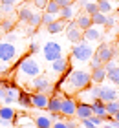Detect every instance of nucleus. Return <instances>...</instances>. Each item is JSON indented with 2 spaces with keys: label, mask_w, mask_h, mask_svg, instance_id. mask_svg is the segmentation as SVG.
<instances>
[{
  "label": "nucleus",
  "mask_w": 119,
  "mask_h": 128,
  "mask_svg": "<svg viewBox=\"0 0 119 128\" xmlns=\"http://www.w3.org/2000/svg\"><path fill=\"white\" fill-rule=\"evenodd\" d=\"M64 82L68 86V94H75V92L79 94V92L92 86V75L88 72H82V70H75V72H71L68 75V79L64 80ZM62 84H61V88H62Z\"/></svg>",
  "instance_id": "f257e3e1"
},
{
  "label": "nucleus",
  "mask_w": 119,
  "mask_h": 128,
  "mask_svg": "<svg viewBox=\"0 0 119 128\" xmlns=\"http://www.w3.org/2000/svg\"><path fill=\"white\" fill-rule=\"evenodd\" d=\"M93 48L90 46V42L86 40H81L73 46L71 50V60H77V62H90V59L93 57Z\"/></svg>",
  "instance_id": "f03ea898"
},
{
  "label": "nucleus",
  "mask_w": 119,
  "mask_h": 128,
  "mask_svg": "<svg viewBox=\"0 0 119 128\" xmlns=\"http://www.w3.org/2000/svg\"><path fill=\"white\" fill-rule=\"evenodd\" d=\"M19 72L20 75H24V77H37V75H40V66L39 62L33 59V57H24V59L19 62Z\"/></svg>",
  "instance_id": "7ed1b4c3"
},
{
  "label": "nucleus",
  "mask_w": 119,
  "mask_h": 128,
  "mask_svg": "<svg viewBox=\"0 0 119 128\" xmlns=\"http://www.w3.org/2000/svg\"><path fill=\"white\" fill-rule=\"evenodd\" d=\"M42 55H44V59L48 62H53V60H57V59H61V57H62V46L59 42L50 40V42H46L42 46Z\"/></svg>",
  "instance_id": "20e7f679"
},
{
  "label": "nucleus",
  "mask_w": 119,
  "mask_h": 128,
  "mask_svg": "<svg viewBox=\"0 0 119 128\" xmlns=\"http://www.w3.org/2000/svg\"><path fill=\"white\" fill-rule=\"evenodd\" d=\"M29 86L35 90V92H42V94H51L53 92V84L48 75H37V77L31 79V82H29Z\"/></svg>",
  "instance_id": "39448f33"
},
{
  "label": "nucleus",
  "mask_w": 119,
  "mask_h": 128,
  "mask_svg": "<svg viewBox=\"0 0 119 128\" xmlns=\"http://www.w3.org/2000/svg\"><path fill=\"white\" fill-rule=\"evenodd\" d=\"M17 57V48L13 42L0 40V60L2 62H11Z\"/></svg>",
  "instance_id": "423d86ee"
},
{
  "label": "nucleus",
  "mask_w": 119,
  "mask_h": 128,
  "mask_svg": "<svg viewBox=\"0 0 119 128\" xmlns=\"http://www.w3.org/2000/svg\"><path fill=\"white\" fill-rule=\"evenodd\" d=\"M95 55L101 59V62H110L114 60V57L117 55V46H108V44H101L99 50L95 51Z\"/></svg>",
  "instance_id": "0eeeda50"
},
{
  "label": "nucleus",
  "mask_w": 119,
  "mask_h": 128,
  "mask_svg": "<svg viewBox=\"0 0 119 128\" xmlns=\"http://www.w3.org/2000/svg\"><path fill=\"white\" fill-rule=\"evenodd\" d=\"M82 35H84V31L77 26V22H70V24L66 26V38L70 40V42L77 44V42H81V40H84Z\"/></svg>",
  "instance_id": "6e6552de"
},
{
  "label": "nucleus",
  "mask_w": 119,
  "mask_h": 128,
  "mask_svg": "<svg viewBox=\"0 0 119 128\" xmlns=\"http://www.w3.org/2000/svg\"><path fill=\"white\" fill-rule=\"evenodd\" d=\"M103 66L106 70V79H108L112 84L119 86V64L114 62V60H110V62H104Z\"/></svg>",
  "instance_id": "1a4fd4ad"
},
{
  "label": "nucleus",
  "mask_w": 119,
  "mask_h": 128,
  "mask_svg": "<svg viewBox=\"0 0 119 128\" xmlns=\"http://www.w3.org/2000/svg\"><path fill=\"white\" fill-rule=\"evenodd\" d=\"M77 104H79V102H77L75 99L64 97L62 102H61V114H62V117H73L75 110H77Z\"/></svg>",
  "instance_id": "9d476101"
},
{
  "label": "nucleus",
  "mask_w": 119,
  "mask_h": 128,
  "mask_svg": "<svg viewBox=\"0 0 119 128\" xmlns=\"http://www.w3.org/2000/svg\"><path fill=\"white\" fill-rule=\"evenodd\" d=\"M99 99H103L104 102L115 101V99H119V92L114 88V86H108V84H101V88H99Z\"/></svg>",
  "instance_id": "9b49d317"
},
{
  "label": "nucleus",
  "mask_w": 119,
  "mask_h": 128,
  "mask_svg": "<svg viewBox=\"0 0 119 128\" xmlns=\"http://www.w3.org/2000/svg\"><path fill=\"white\" fill-rule=\"evenodd\" d=\"M31 102H33V108L46 110L48 102H50V97H48V94H42V92H35V94H31Z\"/></svg>",
  "instance_id": "f8f14e48"
},
{
  "label": "nucleus",
  "mask_w": 119,
  "mask_h": 128,
  "mask_svg": "<svg viewBox=\"0 0 119 128\" xmlns=\"http://www.w3.org/2000/svg\"><path fill=\"white\" fill-rule=\"evenodd\" d=\"M93 115V110H92V104L88 102H79L77 104V110H75V117H79L81 121L82 119H88Z\"/></svg>",
  "instance_id": "ddd939ff"
},
{
  "label": "nucleus",
  "mask_w": 119,
  "mask_h": 128,
  "mask_svg": "<svg viewBox=\"0 0 119 128\" xmlns=\"http://www.w3.org/2000/svg\"><path fill=\"white\" fill-rule=\"evenodd\" d=\"M82 37H84L86 42H95V40H101V30H99V26H92V28H88Z\"/></svg>",
  "instance_id": "4468645a"
},
{
  "label": "nucleus",
  "mask_w": 119,
  "mask_h": 128,
  "mask_svg": "<svg viewBox=\"0 0 119 128\" xmlns=\"http://www.w3.org/2000/svg\"><path fill=\"white\" fill-rule=\"evenodd\" d=\"M90 104H92V110H93V114H95V115L106 117V102L103 101V99H93Z\"/></svg>",
  "instance_id": "2eb2a0df"
},
{
  "label": "nucleus",
  "mask_w": 119,
  "mask_h": 128,
  "mask_svg": "<svg viewBox=\"0 0 119 128\" xmlns=\"http://www.w3.org/2000/svg\"><path fill=\"white\" fill-rule=\"evenodd\" d=\"M92 82L95 84H101V82H104V79H106V70L104 66H99V68H92Z\"/></svg>",
  "instance_id": "dca6fc26"
},
{
  "label": "nucleus",
  "mask_w": 119,
  "mask_h": 128,
  "mask_svg": "<svg viewBox=\"0 0 119 128\" xmlns=\"http://www.w3.org/2000/svg\"><path fill=\"white\" fill-rule=\"evenodd\" d=\"M75 22H77V26H79L82 31H86L88 28H92V26H93V22H92V16H90V15H86V13H81V15H77Z\"/></svg>",
  "instance_id": "f3484780"
},
{
  "label": "nucleus",
  "mask_w": 119,
  "mask_h": 128,
  "mask_svg": "<svg viewBox=\"0 0 119 128\" xmlns=\"http://www.w3.org/2000/svg\"><path fill=\"white\" fill-rule=\"evenodd\" d=\"M19 95H20V90L17 88V86H9V88H6V95H4V101L6 102H15L19 101Z\"/></svg>",
  "instance_id": "a211bd4d"
},
{
  "label": "nucleus",
  "mask_w": 119,
  "mask_h": 128,
  "mask_svg": "<svg viewBox=\"0 0 119 128\" xmlns=\"http://www.w3.org/2000/svg\"><path fill=\"white\" fill-rule=\"evenodd\" d=\"M68 59H64V57H61V59H57V60H53L51 62V72L53 73H62L64 70L68 68Z\"/></svg>",
  "instance_id": "6ab92c4d"
},
{
  "label": "nucleus",
  "mask_w": 119,
  "mask_h": 128,
  "mask_svg": "<svg viewBox=\"0 0 119 128\" xmlns=\"http://www.w3.org/2000/svg\"><path fill=\"white\" fill-rule=\"evenodd\" d=\"M61 102H62V99L61 97H59L57 94L55 95H51L50 97V102H48V112H50V114H53V112H61Z\"/></svg>",
  "instance_id": "aec40b11"
},
{
  "label": "nucleus",
  "mask_w": 119,
  "mask_h": 128,
  "mask_svg": "<svg viewBox=\"0 0 119 128\" xmlns=\"http://www.w3.org/2000/svg\"><path fill=\"white\" fill-rule=\"evenodd\" d=\"M48 33H61L64 28H66V20H61V18H57V20H53L51 24H48Z\"/></svg>",
  "instance_id": "412c9836"
},
{
  "label": "nucleus",
  "mask_w": 119,
  "mask_h": 128,
  "mask_svg": "<svg viewBox=\"0 0 119 128\" xmlns=\"http://www.w3.org/2000/svg\"><path fill=\"white\" fill-rule=\"evenodd\" d=\"M33 123L37 128H51L53 126V121L50 119V115H37Z\"/></svg>",
  "instance_id": "4be33fe9"
},
{
  "label": "nucleus",
  "mask_w": 119,
  "mask_h": 128,
  "mask_svg": "<svg viewBox=\"0 0 119 128\" xmlns=\"http://www.w3.org/2000/svg\"><path fill=\"white\" fill-rule=\"evenodd\" d=\"M0 119L11 121V123H13V119H15V110L11 108V106H0Z\"/></svg>",
  "instance_id": "5701e85b"
},
{
  "label": "nucleus",
  "mask_w": 119,
  "mask_h": 128,
  "mask_svg": "<svg viewBox=\"0 0 119 128\" xmlns=\"http://www.w3.org/2000/svg\"><path fill=\"white\" fill-rule=\"evenodd\" d=\"M71 16H73V6H62L61 8V11H59V18L61 20H71Z\"/></svg>",
  "instance_id": "b1692460"
},
{
  "label": "nucleus",
  "mask_w": 119,
  "mask_h": 128,
  "mask_svg": "<svg viewBox=\"0 0 119 128\" xmlns=\"http://www.w3.org/2000/svg\"><path fill=\"white\" fill-rule=\"evenodd\" d=\"M19 104L22 108H31L33 102H31V94H26V92H20L19 95Z\"/></svg>",
  "instance_id": "393cba45"
},
{
  "label": "nucleus",
  "mask_w": 119,
  "mask_h": 128,
  "mask_svg": "<svg viewBox=\"0 0 119 128\" xmlns=\"http://www.w3.org/2000/svg\"><path fill=\"white\" fill-rule=\"evenodd\" d=\"M106 20H108V15L101 13V11H97L95 15H92V22H93V26H106Z\"/></svg>",
  "instance_id": "a878e982"
},
{
  "label": "nucleus",
  "mask_w": 119,
  "mask_h": 128,
  "mask_svg": "<svg viewBox=\"0 0 119 128\" xmlns=\"http://www.w3.org/2000/svg\"><path fill=\"white\" fill-rule=\"evenodd\" d=\"M33 13H35V11H31L29 8H26V6H24V8L19 9V20H22V22H26V24H28Z\"/></svg>",
  "instance_id": "bb28decb"
},
{
  "label": "nucleus",
  "mask_w": 119,
  "mask_h": 128,
  "mask_svg": "<svg viewBox=\"0 0 119 128\" xmlns=\"http://www.w3.org/2000/svg\"><path fill=\"white\" fill-rule=\"evenodd\" d=\"M46 13H51V15H57L59 16V11H61V6H59L55 0H50V2L46 4Z\"/></svg>",
  "instance_id": "cd10ccee"
},
{
  "label": "nucleus",
  "mask_w": 119,
  "mask_h": 128,
  "mask_svg": "<svg viewBox=\"0 0 119 128\" xmlns=\"http://www.w3.org/2000/svg\"><path fill=\"white\" fill-rule=\"evenodd\" d=\"M119 112V101L115 99V101H110V102H106V114L108 115H115Z\"/></svg>",
  "instance_id": "c85d7f7f"
},
{
  "label": "nucleus",
  "mask_w": 119,
  "mask_h": 128,
  "mask_svg": "<svg viewBox=\"0 0 119 128\" xmlns=\"http://www.w3.org/2000/svg\"><path fill=\"white\" fill-rule=\"evenodd\" d=\"M97 6H99V11H101V13H104V15H108L110 11H112V4H110V0H99Z\"/></svg>",
  "instance_id": "c756f323"
},
{
  "label": "nucleus",
  "mask_w": 119,
  "mask_h": 128,
  "mask_svg": "<svg viewBox=\"0 0 119 128\" xmlns=\"http://www.w3.org/2000/svg\"><path fill=\"white\" fill-rule=\"evenodd\" d=\"M82 8H84V13L86 15H95V13H97V11H99V6L97 4H93V2H86L84 6H82Z\"/></svg>",
  "instance_id": "7c9ffc66"
},
{
  "label": "nucleus",
  "mask_w": 119,
  "mask_h": 128,
  "mask_svg": "<svg viewBox=\"0 0 119 128\" xmlns=\"http://www.w3.org/2000/svg\"><path fill=\"white\" fill-rule=\"evenodd\" d=\"M28 24L31 26V28H37V26H40V24H42V15H39V13H33Z\"/></svg>",
  "instance_id": "2f4dec72"
},
{
  "label": "nucleus",
  "mask_w": 119,
  "mask_h": 128,
  "mask_svg": "<svg viewBox=\"0 0 119 128\" xmlns=\"http://www.w3.org/2000/svg\"><path fill=\"white\" fill-rule=\"evenodd\" d=\"M13 20H9V18H6V20H2V22H0V30H2L4 33H9L11 30H13Z\"/></svg>",
  "instance_id": "473e14b6"
},
{
  "label": "nucleus",
  "mask_w": 119,
  "mask_h": 128,
  "mask_svg": "<svg viewBox=\"0 0 119 128\" xmlns=\"http://www.w3.org/2000/svg\"><path fill=\"white\" fill-rule=\"evenodd\" d=\"M53 20H57V15H51V13H46V11H44V13H42V24H51V22Z\"/></svg>",
  "instance_id": "72a5a7b5"
},
{
  "label": "nucleus",
  "mask_w": 119,
  "mask_h": 128,
  "mask_svg": "<svg viewBox=\"0 0 119 128\" xmlns=\"http://www.w3.org/2000/svg\"><path fill=\"white\" fill-rule=\"evenodd\" d=\"M99 66H103V62H101V59L93 53V57L90 59V68H99Z\"/></svg>",
  "instance_id": "f704fd0d"
},
{
  "label": "nucleus",
  "mask_w": 119,
  "mask_h": 128,
  "mask_svg": "<svg viewBox=\"0 0 119 128\" xmlns=\"http://www.w3.org/2000/svg\"><path fill=\"white\" fill-rule=\"evenodd\" d=\"M13 6L15 4H0V11H2V13H13Z\"/></svg>",
  "instance_id": "c9c22d12"
},
{
  "label": "nucleus",
  "mask_w": 119,
  "mask_h": 128,
  "mask_svg": "<svg viewBox=\"0 0 119 128\" xmlns=\"http://www.w3.org/2000/svg\"><path fill=\"white\" fill-rule=\"evenodd\" d=\"M82 126H84V128H99L90 117H88V119H82Z\"/></svg>",
  "instance_id": "e433bc0d"
},
{
  "label": "nucleus",
  "mask_w": 119,
  "mask_h": 128,
  "mask_svg": "<svg viewBox=\"0 0 119 128\" xmlns=\"http://www.w3.org/2000/svg\"><path fill=\"white\" fill-rule=\"evenodd\" d=\"M90 119H92V121H93V123L97 124V126H101V124H104V117H101V115H95V114H93V115H92Z\"/></svg>",
  "instance_id": "4c0bfd02"
},
{
  "label": "nucleus",
  "mask_w": 119,
  "mask_h": 128,
  "mask_svg": "<svg viewBox=\"0 0 119 128\" xmlns=\"http://www.w3.org/2000/svg\"><path fill=\"white\" fill-rule=\"evenodd\" d=\"M33 2H35V6H37L39 9H44V8H46V4L50 2V0H33Z\"/></svg>",
  "instance_id": "58836bf2"
},
{
  "label": "nucleus",
  "mask_w": 119,
  "mask_h": 128,
  "mask_svg": "<svg viewBox=\"0 0 119 128\" xmlns=\"http://www.w3.org/2000/svg\"><path fill=\"white\" fill-rule=\"evenodd\" d=\"M115 22H117L115 16H108V20H106V26H104V28H114Z\"/></svg>",
  "instance_id": "ea45409f"
},
{
  "label": "nucleus",
  "mask_w": 119,
  "mask_h": 128,
  "mask_svg": "<svg viewBox=\"0 0 119 128\" xmlns=\"http://www.w3.org/2000/svg\"><path fill=\"white\" fill-rule=\"evenodd\" d=\"M51 128H68V124H66V121H57V123H53V126Z\"/></svg>",
  "instance_id": "a19ab883"
},
{
  "label": "nucleus",
  "mask_w": 119,
  "mask_h": 128,
  "mask_svg": "<svg viewBox=\"0 0 119 128\" xmlns=\"http://www.w3.org/2000/svg\"><path fill=\"white\" fill-rule=\"evenodd\" d=\"M37 51H39V44L31 42V44H29V53H37Z\"/></svg>",
  "instance_id": "79ce46f5"
},
{
  "label": "nucleus",
  "mask_w": 119,
  "mask_h": 128,
  "mask_svg": "<svg viewBox=\"0 0 119 128\" xmlns=\"http://www.w3.org/2000/svg\"><path fill=\"white\" fill-rule=\"evenodd\" d=\"M55 2L62 8V6H70V4H71V0H55Z\"/></svg>",
  "instance_id": "37998d69"
},
{
  "label": "nucleus",
  "mask_w": 119,
  "mask_h": 128,
  "mask_svg": "<svg viewBox=\"0 0 119 128\" xmlns=\"http://www.w3.org/2000/svg\"><path fill=\"white\" fill-rule=\"evenodd\" d=\"M68 128H79V126H77V123H75V121H68Z\"/></svg>",
  "instance_id": "c03bdc74"
},
{
  "label": "nucleus",
  "mask_w": 119,
  "mask_h": 128,
  "mask_svg": "<svg viewBox=\"0 0 119 128\" xmlns=\"http://www.w3.org/2000/svg\"><path fill=\"white\" fill-rule=\"evenodd\" d=\"M11 124V121H4V119H0V126H9Z\"/></svg>",
  "instance_id": "a18cd8bd"
},
{
  "label": "nucleus",
  "mask_w": 119,
  "mask_h": 128,
  "mask_svg": "<svg viewBox=\"0 0 119 128\" xmlns=\"http://www.w3.org/2000/svg\"><path fill=\"white\" fill-rule=\"evenodd\" d=\"M17 0H0V4H15Z\"/></svg>",
  "instance_id": "49530a36"
},
{
  "label": "nucleus",
  "mask_w": 119,
  "mask_h": 128,
  "mask_svg": "<svg viewBox=\"0 0 119 128\" xmlns=\"http://www.w3.org/2000/svg\"><path fill=\"white\" fill-rule=\"evenodd\" d=\"M101 128H115L114 124H112V123H104V126L103 124H101Z\"/></svg>",
  "instance_id": "de8ad7c7"
},
{
  "label": "nucleus",
  "mask_w": 119,
  "mask_h": 128,
  "mask_svg": "<svg viewBox=\"0 0 119 128\" xmlns=\"http://www.w3.org/2000/svg\"><path fill=\"white\" fill-rule=\"evenodd\" d=\"M6 40H8V42H15V37H13V35H8V37H6Z\"/></svg>",
  "instance_id": "09e8293b"
},
{
  "label": "nucleus",
  "mask_w": 119,
  "mask_h": 128,
  "mask_svg": "<svg viewBox=\"0 0 119 128\" xmlns=\"http://www.w3.org/2000/svg\"><path fill=\"white\" fill-rule=\"evenodd\" d=\"M4 95H6V88H2V86H0V97L4 99Z\"/></svg>",
  "instance_id": "8fccbe9b"
},
{
  "label": "nucleus",
  "mask_w": 119,
  "mask_h": 128,
  "mask_svg": "<svg viewBox=\"0 0 119 128\" xmlns=\"http://www.w3.org/2000/svg\"><path fill=\"white\" fill-rule=\"evenodd\" d=\"M114 119H115V121H117V123H119V112H117V114L114 115Z\"/></svg>",
  "instance_id": "3c124183"
},
{
  "label": "nucleus",
  "mask_w": 119,
  "mask_h": 128,
  "mask_svg": "<svg viewBox=\"0 0 119 128\" xmlns=\"http://www.w3.org/2000/svg\"><path fill=\"white\" fill-rule=\"evenodd\" d=\"M22 128H37L35 124H28V126H22Z\"/></svg>",
  "instance_id": "603ef678"
},
{
  "label": "nucleus",
  "mask_w": 119,
  "mask_h": 128,
  "mask_svg": "<svg viewBox=\"0 0 119 128\" xmlns=\"http://www.w3.org/2000/svg\"><path fill=\"white\" fill-rule=\"evenodd\" d=\"M0 106H2V97H0Z\"/></svg>",
  "instance_id": "864d4df0"
},
{
  "label": "nucleus",
  "mask_w": 119,
  "mask_h": 128,
  "mask_svg": "<svg viewBox=\"0 0 119 128\" xmlns=\"http://www.w3.org/2000/svg\"><path fill=\"white\" fill-rule=\"evenodd\" d=\"M82 128H84V126H82Z\"/></svg>",
  "instance_id": "5fc2aeb1"
},
{
  "label": "nucleus",
  "mask_w": 119,
  "mask_h": 128,
  "mask_svg": "<svg viewBox=\"0 0 119 128\" xmlns=\"http://www.w3.org/2000/svg\"><path fill=\"white\" fill-rule=\"evenodd\" d=\"M117 22H119V20H117Z\"/></svg>",
  "instance_id": "6e6d98bb"
},
{
  "label": "nucleus",
  "mask_w": 119,
  "mask_h": 128,
  "mask_svg": "<svg viewBox=\"0 0 119 128\" xmlns=\"http://www.w3.org/2000/svg\"><path fill=\"white\" fill-rule=\"evenodd\" d=\"M117 55H119V53H117Z\"/></svg>",
  "instance_id": "4d7b16f0"
}]
</instances>
